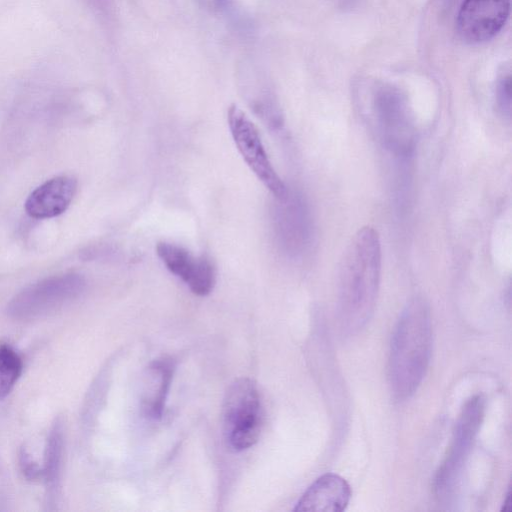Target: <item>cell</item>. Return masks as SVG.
Returning <instances> with one entry per match:
<instances>
[{"mask_svg":"<svg viewBox=\"0 0 512 512\" xmlns=\"http://www.w3.org/2000/svg\"><path fill=\"white\" fill-rule=\"evenodd\" d=\"M381 242L372 226L360 228L351 238L340 263L338 308L342 329L353 333L371 317L380 285Z\"/></svg>","mask_w":512,"mask_h":512,"instance_id":"cell-1","label":"cell"},{"mask_svg":"<svg viewBox=\"0 0 512 512\" xmlns=\"http://www.w3.org/2000/svg\"><path fill=\"white\" fill-rule=\"evenodd\" d=\"M431 349L429 307L417 297L402 311L391 338L388 378L397 400H405L417 391L428 369Z\"/></svg>","mask_w":512,"mask_h":512,"instance_id":"cell-2","label":"cell"},{"mask_svg":"<svg viewBox=\"0 0 512 512\" xmlns=\"http://www.w3.org/2000/svg\"><path fill=\"white\" fill-rule=\"evenodd\" d=\"M485 404V398L477 394L461 410L451 445L434 478V493L439 501L448 502L457 489L484 418Z\"/></svg>","mask_w":512,"mask_h":512,"instance_id":"cell-3","label":"cell"},{"mask_svg":"<svg viewBox=\"0 0 512 512\" xmlns=\"http://www.w3.org/2000/svg\"><path fill=\"white\" fill-rule=\"evenodd\" d=\"M223 428L228 446L236 452L253 446L261 431V402L256 383L239 378L228 388L223 401Z\"/></svg>","mask_w":512,"mask_h":512,"instance_id":"cell-4","label":"cell"},{"mask_svg":"<svg viewBox=\"0 0 512 512\" xmlns=\"http://www.w3.org/2000/svg\"><path fill=\"white\" fill-rule=\"evenodd\" d=\"M84 287V278L75 273L46 278L18 293L9 303L8 313L16 319L37 318L75 299Z\"/></svg>","mask_w":512,"mask_h":512,"instance_id":"cell-5","label":"cell"},{"mask_svg":"<svg viewBox=\"0 0 512 512\" xmlns=\"http://www.w3.org/2000/svg\"><path fill=\"white\" fill-rule=\"evenodd\" d=\"M370 123L376 137L391 152L406 156L414 149L413 118L399 94L390 90L379 93L374 100Z\"/></svg>","mask_w":512,"mask_h":512,"instance_id":"cell-6","label":"cell"},{"mask_svg":"<svg viewBox=\"0 0 512 512\" xmlns=\"http://www.w3.org/2000/svg\"><path fill=\"white\" fill-rule=\"evenodd\" d=\"M228 125L239 153L252 172L276 199H284L288 189L273 168L257 128L236 105L228 110Z\"/></svg>","mask_w":512,"mask_h":512,"instance_id":"cell-7","label":"cell"},{"mask_svg":"<svg viewBox=\"0 0 512 512\" xmlns=\"http://www.w3.org/2000/svg\"><path fill=\"white\" fill-rule=\"evenodd\" d=\"M510 14L509 0H464L457 15V30L468 43L493 38Z\"/></svg>","mask_w":512,"mask_h":512,"instance_id":"cell-8","label":"cell"},{"mask_svg":"<svg viewBox=\"0 0 512 512\" xmlns=\"http://www.w3.org/2000/svg\"><path fill=\"white\" fill-rule=\"evenodd\" d=\"M156 253L166 268L180 278L198 296L211 293L216 281L215 269L204 256L195 257L187 249L168 242H160Z\"/></svg>","mask_w":512,"mask_h":512,"instance_id":"cell-9","label":"cell"},{"mask_svg":"<svg viewBox=\"0 0 512 512\" xmlns=\"http://www.w3.org/2000/svg\"><path fill=\"white\" fill-rule=\"evenodd\" d=\"M77 180L68 175L53 177L35 188L25 201L26 213L34 219L53 218L70 206Z\"/></svg>","mask_w":512,"mask_h":512,"instance_id":"cell-10","label":"cell"},{"mask_svg":"<svg viewBox=\"0 0 512 512\" xmlns=\"http://www.w3.org/2000/svg\"><path fill=\"white\" fill-rule=\"evenodd\" d=\"M351 498L348 482L335 473L317 478L298 500L295 512H342Z\"/></svg>","mask_w":512,"mask_h":512,"instance_id":"cell-11","label":"cell"},{"mask_svg":"<svg viewBox=\"0 0 512 512\" xmlns=\"http://www.w3.org/2000/svg\"><path fill=\"white\" fill-rule=\"evenodd\" d=\"M278 201L281 202L276 219L279 237L290 253H299L309 237L307 209L299 197L291 198L289 192L284 199Z\"/></svg>","mask_w":512,"mask_h":512,"instance_id":"cell-12","label":"cell"},{"mask_svg":"<svg viewBox=\"0 0 512 512\" xmlns=\"http://www.w3.org/2000/svg\"><path fill=\"white\" fill-rule=\"evenodd\" d=\"M174 370L175 364L170 358L158 359L149 366L142 397V408L149 418H161Z\"/></svg>","mask_w":512,"mask_h":512,"instance_id":"cell-13","label":"cell"},{"mask_svg":"<svg viewBox=\"0 0 512 512\" xmlns=\"http://www.w3.org/2000/svg\"><path fill=\"white\" fill-rule=\"evenodd\" d=\"M62 427L56 422L50 432L45 457V477L49 495H55L62 458Z\"/></svg>","mask_w":512,"mask_h":512,"instance_id":"cell-14","label":"cell"},{"mask_svg":"<svg viewBox=\"0 0 512 512\" xmlns=\"http://www.w3.org/2000/svg\"><path fill=\"white\" fill-rule=\"evenodd\" d=\"M22 372V360L8 345H0V400L13 389Z\"/></svg>","mask_w":512,"mask_h":512,"instance_id":"cell-15","label":"cell"},{"mask_svg":"<svg viewBox=\"0 0 512 512\" xmlns=\"http://www.w3.org/2000/svg\"><path fill=\"white\" fill-rule=\"evenodd\" d=\"M496 102L499 111L504 116L510 117L511 113V77L501 79L496 89Z\"/></svg>","mask_w":512,"mask_h":512,"instance_id":"cell-16","label":"cell"},{"mask_svg":"<svg viewBox=\"0 0 512 512\" xmlns=\"http://www.w3.org/2000/svg\"><path fill=\"white\" fill-rule=\"evenodd\" d=\"M20 459H21V461H20L21 467H22V470L25 473L26 477L32 478V479L36 478L37 475L39 474V470H38L37 465L32 462L29 455L25 451H23L20 456Z\"/></svg>","mask_w":512,"mask_h":512,"instance_id":"cell-17","label":"cell"},{"mask_svg":"<svg viewBox=\"0 0 512 512\" xmlns=\"http://www.w3.org/2000/svg\"><path fill=\"white\" fill-rule=\"evenodd\" d=\"M511 510H512V488H511V486H509V489H508V492L506 495V499L504 501L503 508L501 511L511 512Z\"/></svg>","mask_w":512,"mask_h":512,"instance_id":"cell-18","label":"cell"}]
</instances>
